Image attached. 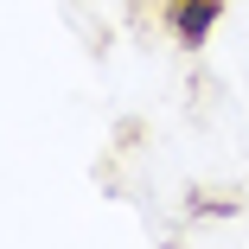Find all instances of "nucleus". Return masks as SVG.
Returning <instances> with one entry per match:
<instances>
[{
  "label": "nucleus",
  "mask_w": 249,
  "mask_h": 249,
  "mask_svg": "<svg viewBox=\"0 0 249 249\" xmlns=\"http://www.w3.org/2000/svg\"><path fill=\"white\" fill-rule=\"evenodd\" d=\"M217 13H224V0H179L173 7V38L179 45H205L211 26H217Z\"/></svg>",
  "instance_id": "obj_1"
}]
</instances>
